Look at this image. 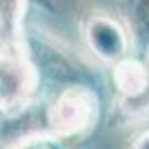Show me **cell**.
<instances>
[{
  "label": "cell",
  "mask_w": 149,
  "mask_h": 149,
  "mask_svg": "<svg viewBox=\"0 0 149 149\" xmlns=\"http://www.w3.org/2000/svg\"><path fill=\"white\" fill-rule=\"evenodd\" d=\"M82 36L91 54L107 65H116L118 60L129 56V33L123 22H118L107 13H89L82 27Z\"/></svg>",
  "instance_id": "2"
},
{
  "label": "cell",
  "mask_w": 149,
  "mask_h": 149,
  "mask_svg": "<svg viewBox=\"0 0 149 149\" xmlns=\"http://www.w3.org/2000/svg\"><path fill=\"white\" fill-rule=\"evenodd\" d=\"M111 67V82L120 96V107L129 116L149 113V67L134 56L123 58Z\"/></svg>",
  "instance_id": "3"
},
{
  "label": "cell",
  "mask_w": 149,
  "mask_h": 149,
  "mask_svg": "<svg viewBox=\"0 0 149 149\" xmlns=\"http://www.w3.org/2000/svg\"><path fill=\"white\" fill-rule=\"evenodd\" d=\"M45 147H47V149H69L67 145H62V143H54V140H47V143H45Z\"/></svg>",
  "instance_id": "7"
},
{
  "label": "cell",
  "mask_w": 149,
  "mask_h": 149,
  "mask_svg": "<svg viewBox=\"0 0 149 149\" xmlns=\"http://www.w3.org/2000/svg\"><path fill=\"white\" fill-rule=\"evenodd\" d=\"M2 116H5V113H2V109H0V120H2Z\"/></svg>",
  "instance_id": "9"
},
{
  "label": "cell",
  "mask_w": 149,
  "mask_h": 149,
  "mask_svg": "<svg viewBox=\"0 0 149 149\" xmlns=\"http://www.w3.org/2000/svg\"><path fill=\"white\" fill-rule=\"evenodd\" d=\"M22 149H47V147H45V143H31V145H25Z\"/></svg>",
  "instance_id": "8"
},
{
  "label": "cell",
  "mask_w": 149,
  "mask_h": 149,
  "mask_svg": "<svg viewBox=\"0 0 149 149\" xmlns=\"http://www.w3.org/2000/svg\"><path fill=\"white\" fill-rule=\"evenodd\" d=\"M131 149H149V131H145V134H140V136L134 140V145H131Z\"/></svg>",
  "instance_id": "6"
},
{
  "label": "cell",
  "mask_w": 149,
  "mask_h": 149,
  "mask_svg": "<svg viewBox=\"0 0 149 149\" xmlns=\"http://www.w3.org/2000/svg\"><path fill=\"white\" fill-rule=\"evenodd\" d=\"M25 13L27 0H0V62L29 60Z\"/></svg>",
  "instance_id": "4"
},
{
  "label": "cell",
  "mask_w": 149,
  "mask_h": 149,
  "mask_svg": "<svg viewBox=\"0 0 149 149\" xmlns=\"http://www.w3.org/2000/svg\"><path fill=\"white\" fill-rule=\"evenodd\" d=\"M120 11L138 58L149 67V0H123Z\"/></svg>",
  "instance_id": "5"
},
{
  "label": "cell",
  "mask_w": 149,
  "mask_h": 149,
  "mask_svg": "<svg viewBox=\"0 0 149 149\" xmlns=\"http://www.w3.org/2000/svg\"><path fill=\"white\" fill-rule=\"evenodd\" d=\"M100 118V96L87 82L67 85L58 91L51 105L40 111L42 143H67L82 138L96 127Z\"/></svg>",
  "instance_id": "1"
}]
</instances>
